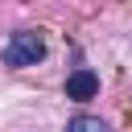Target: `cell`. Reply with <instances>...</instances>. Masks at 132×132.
<instances>
[{"instance_id":"cell-1","label":"cell","mask_w":132,"mask_h":132,"mask_svg":"<svg viewBox=\"0 0 132 132\" xmlns=\"http://www.w3.org/2000/svg\"><path fill=\"white\" fill-rule=\"evenodd\" d=\"M4 66H12V70H25V66H33V62H41L45 58V37H41V29H16L8 41H4Z\"/></svg>"},{"instance_id":"cell-2","label":"cell","mask_w":132,"mask_h":132,"mask_svg":"<svg viewBox=\"0 0 132 132\" xmlns=\"http://www.w3.org/2000/svg\"><path fill=\"white\" fill-rule=\"evenodd\" d=\"M95 95H99V74H95V70H87V66H78V70L66 78V99L87 103V99H95Z\"/></svg>"},{"instance_id":"cell-3","label":"cell","mask_w":132,"mask_h":132,"mask_svg":"<svg viewBox=\"0 0 132 132\" xmlns=\"http://www.w3.org/2000/svg\"><path fill=\"white\" fill-rule=\"evenodd\" d=\"M66 132H107V124H103L99 116H74V120L66 124Z\"/></svg>"}]
</instances>
